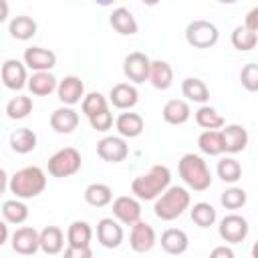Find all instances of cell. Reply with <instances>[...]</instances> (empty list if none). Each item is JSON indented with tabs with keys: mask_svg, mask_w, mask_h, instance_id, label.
Segmentation results:
<instances>
[{
	"mask_svg": "<svg viewBox=\"0 0 258 258\" xmlns=\"http://www.w3.org/2000/svg\"><path fill=\"white\" fill-rule=\"evenodd\" d=\"M171 183V171L167 165H151L149 171L137 175L131 181V194L139 200H155L159 198Z\"/></svg>",
	"mask_w": 258,
	"mask_h": 258,
	"instance_id": "1",
	"label": "cell"
},
{
	"mask_svg": "<svg viewBox=\"0 0 258 258\" xmlns=\"http://www.w3.org/2000/svg\"><path fill=\"white\" fill-rule=\"evenodd\" d=\"M44 187H46V175L36 165H28V167L14 171L8 181L10 194L20 200H30V198L40 196L44 191Z\"/></svg>",
	"mask_w": 258,
	"mask_h": 258,
	"instance_id": "2",
	"label": "cell"
},
{
	"mask_svg": "<svg viewBox=\"0 0 258 258\" xmlns=\"http://www.w3.org/2000/svg\"><path fill=\"white\" fill-rule=\"evenodd\" d=\"M189 204H191V196L185 187L169 185L159 198H155L153 214L163 222H171V220L179 218L189 208Z\"/></svg>",
	"mask_w": 258,
	"mask_h": 258,
	"instance_id": "3",
	"label": "cell"
},
{
	"mask_svg": "<svg viewBox=\"0 0 258 258\" xmlns=\"http://www.w3.org/2000/svg\"><path fill=\"white\" fill-rule=\"evenodd\" d=\"M177 171L183 183L194 191H206L212 185V171L196 153H185L177 163Z\"/></svg>",
	"mask_w": 258,
	"mask_h": 258,
	"instance_id": "4",
	"label": "cell"
},
{
	"mask_svg": "<svg viewBox=\"0 0 258 258\" xmlns=\"http://www.w3.org/2000/svg\"><path fill=\"white\" fill-rule=\"evenodd\" d=\"M81 153L75 147H62L48 159V173L52 177H71L81 169Z\"/></svg>",
	"mask_w": 258,
	"mask_h": 258,
	"instance_id": "5",
	"label": "cell"
},
{
	"mask_svg": "<svg viewBox=\"0 0 258 258\" xmlns=\"http://www.w3.org/2000/svg\"><path fill=\"white\" fill-rule=\"evenodd\" d=\"M220 38V30L210 20H191L185 26V40L194 48H212Z\"/></svg>",
	"mask_w": 258,
	"mask_h": 258,
	"instance_id": "6",
	"label": "cell"
},
{
	"mask_svg": "<svg viewBox=\"0 0 258 258\" xmlns=\"http://www.w3.org/2000/svg\"><path fill=\"white\" fill-rule=\"evenodd\" d=\"M250 232V226H248V220L240 214H228L220 220V226H218V234L224 242L228 244H240L246 240Z\"/></svg>",
	"mask_w": 258,
	"mask_h": 258,
	"instance_id": "7",
	"label": "cell"
},
{
	"mask_svg": "<svg viewBox=\"0 0 258 258\" xmlns=\"http://www.w3.org/2000/svg\"><path fill=\"white\" fill-rule=\"evenodd\" d=\"M97 155L107 163H121L129 155V145L123 135H107L97 143Z\"/></svg>",
	"mask_w": 258,
	"mask_h": 258,
	"instance_id": "8",
	"label": "cell"
},
{
	"mask_svg": "<svg viewBox=\"0 0 258 258\" xmlns=\"http://www.w3.org/2000/svg\"><path fill=\"white\" fill-rule=\"evenodd\" d=\"M149 69H151V60L143 52H129L125 56V60H123V73H125V77L131 83H135V85L149 81Z\"/></svg>",
	"mask_w": 258,
	"mask_h": 258,
	"instance_id": "9",
	"label": "cell"
},
{
	"mask_svg": "<svg viewBox=\"0 0 258 258\" xmlns=\"http://www.w3.org/2000/svg\"><path fill=\"white\" fill-rule=\"evenodd\" d=\"M12 250L20 256H32L40 250V232H36L30 226L16 228L12 234Z\"/></svg>",
	"mask_w": 258,
	"mask_h": 258,
	"instance_id": "10",
	"label": "cell"
},
{
	"mask_svg": "<svg viewBox=\"0 0 258 258\" xmlns=\"http://www.w3.org/2000/svg\"><path fill=\"white\" fill-rule=\"evenodd\" d=\"M113 216L125 224V226H133L135 222L141 220V204L139 198L135 196H119L113 202Z\"/></svg>",
	"mask_w": 258,
	"mask_h": 258,
	"instance_id": "11",
	"label": "cell"
},
{
	"mask_svg": "<svg viewBox=\"0 0 258 258\" xmlns=\"http://www.w3.org/2000/svg\"><path fill=\"white\" fill-rule=\"evenodd\" d=\"M2 83L10 91H20L22 87H26L28 85L26 64L16 60V58L4 60V64H2Z\"/></svg>",
	"mask_w": 258,
	"mask_h": 258,
	"instance_id": "12",
	"label": "cell"
},
{
	"mask_svg": "<svg viewBox=\"0 0 258 258\" xmlns=\"http://www.w3.org/2000/svg\"><path fill=\"white\" fill-rule=\"evenodd\" d=\"M129 244H131V250L137 252V254H143V252H149L153 246H155V230L139 220L131 226V234H129Z\"/></svg>",
	"mask_w": 258,
	"mask_h": 258,
	"instance_id": "13",
	"label": "cell"
},
{
	"mask_svg": "<svg viewBox=\"0 0 258 258\" xmlns=\"http://www.w3.org/2000/svg\"><path fill=\"white\" fill-rule=\"evenodd\" d=\"M97 240L101 242L103 248H119L123 242V228L117 220L113 218H103L97 224Z\"/></svg>",
	"mask_w": 258,
	"mask_h": 258,
	"instance_id": "14",
	"label": "cell"
},
{
	"mask_svg": "<svg viewBox=\"0 0 258 258\" xmlns=\"http://www.w3.org/2000/svg\"><path fill=\"white\" fill-rule=\"evenodd\" d=\"M58 99L60 103L73 107L77 103H81V99H85V85L81 81V77L77 75H67L62 81H58Z\"/></svg>",
	"mask_w": 258,
	"mask_h": 258,
	"instance_id": "15",
	"label": "cell"
},
{
	"mask_svg": "<svg viewBox=\"0 0 258 258\" xmlns=\"http://www.w3.org/2000/svg\"><path fill=\"white\" fill-rule=\"evenodd\" d=\"M22 58H24V64L32 71H50L56 64V54L42 46H28Z\"/></svg>",
	"mask_w": 258,
	"mask_h": 258,
	"instance_id": "16",
	"label": "cell"
},
{
	"mask_svg": "<svg viewBox=\"0 0 258 258\" xmlns=\"http://www.w3.org/2000/svg\"><path fill=\"white\" fill-rule=\"evenodd\" d=\"M222 135H224L226 153H240V151H244L246 145H248V131H246L244 125H238V123L224 125Z\"/></svg>",
	"mask_w": 258,
	"mask_h": 258,
	"instance_id": "17",
	"label": "cell"
},
{
	"mask_svg": "<svg viewBox=\"0 0 258 258\" xmlns=\"http://www.w3.org/2000/svg\"><path fill=\"white\" fill-rule=\"evenodd\" d=\"M26 87H28V91L32 95L44 97V95H50L52 91L58 89V79L50 71H34L28 77V85Z\"/></svg>",
	"mask_w": 258,
	"mask_h": 258,
	"instance_id": "18",
	"label": "cell"
},
{
	"mask_svg": "<svg viewBox=\"0 0 258 258\" xmlns=\"http://www.w3.org/2000/svg\"><path fill=\"white\" fill-rule=\"evenodd\" d=\"M109 101L117 109H131L137 105L139 93L131 83H117L109 93Z\"/></svg>",
	"mask_w": 258,
	"mask_h": 258,
	"instance_id": "19",
	"label": "cell"
},
{
	"mask_svg": "<svg viewBox=\"0 0 258 258\" xmlns=\"http://www.w3.org/2000/svg\"><path fill=\"white\" fill-rule=\"evenodd\" d=\"M161 117H163V121L169 123V125H183V123L189 121L191 109H189L187 101H183V99H171V101H167V103L163 105Z\"/></svg>",
	"mask_w": 258,
	"mask_h": 258,
	"instance_id": "20",
	"label": "cell"
},
{
	"mask_svg": "<svg viewBox=\"0 0 258 258\" xmlns=\"http://www.w3.org/2000/svg\"><path fill=\"white\" fill-rule=\"evenodd\" d=\"M109 22H111V26H113L119 34H123V36H133V34L139 30V24H137L135 16H133L131 10L125 8V6L115 8V10L111 12V16H109Z\"/></svg>",
	"mask_w": 258,
	"mask_h": 258,
	"instance_id": "21",
	"label": "cell"
},
{
	"mask_svg": "<svg viewBox=\"0 0 258 258\" xmlns=\"http://www.w3.org/2000/svg\"><path fill=\"white\" fill-rule=\"evenodd\" d=\"M50 127L56 133H73L79 127V115H77V111L71 109L69 105L52 111V115H50Z\"/></svg>",
	"mask_w": 258,
	"mask_h": 258,
	"instance_id": "22",
	"label": "cell"
},
{
	"mask_svg": "<svg viewBox=\"0 0 258 258\" xmlns=\"http://www.w3.org/2000/svg\"><path fill=\"white\" fill-rule=\"evenodd\" d=\"M198 147L206 155H222V153H226L222 131L220 129H204L198 135Z\"/></svg>",
	"mask_w": 258,
	"mask_h": 258,
	"instance_id": "23",
	"label": "cell"
},
{
	"mask_svg": "<svg viewBox=\"0 0 258 258\" xmlns=\"http://www.w3.org/2000/svg\"><path fill=\"white\" fill-rule=\"evenodd\" d=\"M189 246V240H187V234L179 228H167L163 234H161V248L167 252V254H173V256H179L187 250Z\"/></svg>",
	"mask_w": 258,
	"mask_h": 258,
	"instance_id": "24",
	"label": "cell"
},
{
	"mask_svg": "<svg viewBox=\"0 0 258 258\" xmlns=\"http://www.w3.org/2000/svg\"><path fill=\"white\" fill-rule=\"evenodd\" d=\"M64 248V234L58 226H46L40 232V250L48 256L60 254Z\"/></svg>",
	"mask_w": 258,
	"mask_h": 258,
	"instance_id": "25",
	"label": "cell"
},
{
	"mask_svg": "<svg viewBox=\"0 0 258 258\" xmlns=\"http://www.w3.org/2000/svg\"><path fill=\"white\" fill-rule=\"evenodd\" d=\"M149 83L159 89V91H167L173 83V69L167 60H151V69H149Z\"/></svg>",
	"mask_w": 258,
	"mask_h": 258,
	"instance_id": "26",
	"label": "cell"
},
{
	"mask_svg": "<svg viewBox=\"0 0 258 258\" xmlns=\"http://www.w3.org/2000/svg\"><path fill=\"white\" fill-rule=\"evenodd\" d=\"M36 133L30 129V127H18L10 133V147L12 151L24 155V153H30L36 149Z\"/></svg>",
	"mask_w": 258,
	"mask_h": 258,
	"instance_id": "27",
	"label": "cell"
},
{
	"mask_svg": "<svg viewBox=\"0 0 258 258\" xmlns=\"http://www.w3.org/2000/svg\"><path fill=\"white\" fill-rule=\"evenodd\" d=\"M93 238V230L87 222L83 220H75L71 222V226L67 228V246L73 248H87L91 244Z\"/></svg>",
	"mask_w": 258,
	"mask_h": 258,
	"instance_id": "28",
	"label": "cell"
},
{
	"mask_svg": "<svg viewBox=\"0 0 258 258\" xmlns=\"http://www.w3.org/2000/svg\"><path fill=\"white\" fill-rule=\"evenodd\" d=\"M143 117L137 113H121L115 121V127L119 131V135H123L125 139H133L137 135H141L143 131Z\"/></svg>",
	"mask_w": 258,
	"mask_h": 258,
	"instance_id": "29",
	"label": "cell"
},
{
	"mask_svg": "<svg viewBox=\"0 0 258 258\" xmlns=\"http://www.w3.org/2000/svg\"><path fill=\"white\" fill-rule=\"evenodd\" d=\"M36 22L34 18L26 16V14H20V16H14L8 24V32L12 38L16 40H30L34 34H36Z\"/></svg>",
	"mask_w": 258,
	"mask_h": 258,
	"instance_id": "30",
	"label": "cell"
},
{
	"mask_svg": "<svg viewBox=\"0 0 258 258\" xmlns=\"http://www.w3.org/2000/svg\"><path fill=\"white\" fill-rule=\"evenodd\" d=\"M181 93H183V97H185L187 101H194V103H200V105H204V103L210 99V91H208L206 83H204L202 79H198V77H187V79H183V83H181Z\"/></svg>",
	"mask_w": 258,
	"mask_h": 258,
	"instance_id": "31",
	"label": "cell"
},
{
	"mask_svg": "<svg viewBox=\"0 0 258 258\" xmlns=\"http://www.w3.org/2000/svg\"><path fill=\"white\" fill-rule=\"evenodd\" d=\"M85 202L93 208H105L113 202V189L107 183H91L85 189Z\"/></svg>",
	"mask_w": 258,
	"mask_h": 258,
	"instance_id": "32",
	"label": "cell"
},
{
	"mask_svg": "<svg viewBox=\"0 0 258 258\" xmlns=\"http://www.w3.org/2000/svg\"><path fill=\"white\" fill-rule=\"evenodd\" d=\"M2 218L8 224H16L18 226V224L26 222V218H28V206L20 198L4 200L2 202Z\"/></svg>",
	"mask_w": 258,
	"mask_h": 258,
	"instance_id": "33",
	"label": "cell"
},
{
	"mask_svg": "<svg viewBox=\"0 0 258 258\" xmlns=\"http://www.w3.org/2000/svg\"><path fill=\"white\" fill-rule=\"evenodd\" d=\"M258 44V32H254L252 28L244 26H236L232 32V46L240 52H248L252 48H256Z\"/></svg>",
	"mask_w": 258,
	"mask_h": 258,
	"instance_id": "34",
	"label": "cell"
},
{
	"mask_svg": "<svg viewBox=\"0 0 258 258\" xmlns=\"http://www.w3.org/2000/svg\"><path fill=\"white\" fill-rule=\"evenodd\" d=\"M32 99L30 97H24V95H18V97H12L8 103H6V115L8 119L12 121H20L24 117H28L32 113Z\"/></svg>",
	"mask_w": 258,
	"mask_h": 258,
	"instance_id": "35",
	"label": "cell"
},
{
	"mask_svg": "<svg viewBox=\"0 0 258 258\" xmlns=\"http://www.w3.org/2000/svg\"><path fill=\"white\" fill-rule=\"evenodd\" d=\"M189 216H191V222H194L196 226H200V228H210V226H214V222H216V218H218L214 206L208 204V202H198V204H194V208L189 210Z\"/></svg>",
	"mask_w": 258,
	"mask_h": 258,
	"instance_id": "36",
	"label": "cell"
},
{
	"mask_svg": "<svg viewBox=\"0 0 258 258\" xmlns=\"http://www.w3.org/2000/svg\"><path fill=\"white\" fill-rule=\"evenodd\" d=\"M196 123L202 127V129H222L226 125L224 117L214 109V107H208V105H202L198 111H196Z\"/></svg>",
	"mask_w": 258,
	"mask_h": 258,
	"instance_id": "37",
	"label": "cell"
},
{
	"mask_svg": "<svg viewBox=\"0 0 258 258\" xmlns=\"http://www.w3.org/2000/svg\"><path fill=\"white\" fill-rule=\"evenodd\" d=\"M216 173L224 183H236L242 177V165L234 157H222L218 161Z\"/></svg>",
	"mask_w": 258,
	"mask_h": 258,
	"instance_id": "38",
	"label": "cell"
},
{
	"mask_svg": "<svg viewBox=\"0 0 258 258\" xmlns=\"http://www.w3.org/2000/svg\"><path fill=\"white\" fill-rule=\"evenodd\" d=\"M220 202H222V206H224L226 210H240V208L248 202V196H246V191H244L242 187L232 185V187H228L226 191H222Z\"/></svg>",
	"mask_w": 258,
	"mask_h": 258,
	"instance_id": "39",
	"label": "cell"
},
{
	"mask_svg": "<svg viewBox=\"0 0 258 258\" xmlns=\"http://www.w3.org/2000/svg\"><path fill=\"white\" fill-rule=\"evenodd\" d=\"M81 109H83V113H85L87 119H89V117H93V115H97V113L109 109V105H107V99H105L101 93L93 91V93L85 95V99H83V103H81Z\"/></svg>",
	"mask_w": 258,
	"mask_h": 258,
	"instance_id": "40",
	"label": "cell"
},
{
	"mask_svg": "<svg viewBox=\"0 0 258 258\" xmlns=\"http://www.w3.org/2000/svg\"><path fill=\"white\" fill-rule=\"evenodd\" d=\"M240 81H242V87L246 91L258 93V64L256 62L244 64L242 71H240Z\"/></svg>",
	"mask_w": 258,
	"mask_h": 258,
	"instance_id": "41",
	"label": "cell"
},
{
	"mask_svg": "<svg viewBox=\"0 0 258 258\" xmlns=\"http://www.w3.org/2000/svg\"><path fill=\"white\" fill-rule=\"evenodd\" d=\"M89 123H91V127H93L95 131L105 133V131H109V129L113 127V113H111L109 109H105V111H101V113L89 117Z\"/></svg>",
	"mask_w": 258,
	"mask_h": 258,
	"instance_id": "42",
	"label": "cell"
},
{
	"mask_svg": "<svg viewBox=\"0 0 258 258\" xmlns=\"http://www.w3.org/2000/svg\"><path fill=\"white\" fill-rule=\"evenodd\" d=\"M91 248H73V246H67L64 248V258H91Z\"/></svg>",
	"mask_w": 258,
	"mask_h": 258,
	"instance_id": "43",
	"label": "cell"
},
{
	"mask_svg": "<svg viewBox=\"0 0 258 258\" xmlns=\"http://www.w3.org/2000/svg\"><path fill=\"white\" fill-rule=\"evenodd\" d=\"M244 24H246L248 28H252L254 32H258V6H254V8H252V10L246 14Z\"/></svg>",
	"mask_w": 258,
	"mask_h": 258,
	"instance_id": "44",
	"label": "cell"
},
{
	"mask_svg": "<svg viewBox=\"0 0 258 258\" xmlns=\"http://www.w3.org/2000/svg\"><path fill=\"white\" fill-rule=\"evenodd\" d=\"M234 258V250L232 248H226V246H218L212 250V258Z\"/></svg>",
	"mask_w": 258,
	"mask_h": 258,
	"instance_id": "45",
	"label": "cell"
},
{
	"mask_svg": "<svg viewBox=\"0 0 258 258\" xmlns=\"http://www.w3.org/2000/svg\"><path fill=\"white\" fill-rule=\"evenodd\" d=\"M8 242V222H0V246H4Z\"/></svg>",
	"mask_w": 258,
	"mask_h": 258,
	"instance_id": "46",
	"label": "cell"
},
{
	"mask_svg": "<svg viewBox=\"0 0 258 258\" xmlns=\"http://www.w3.org/2000/svg\"><path fill=\"white\" fill-rule=\"evenodd\" d=\"M6 16H8V4H6V0H2V16H0V20H6Z\"/></svg>",
	"mask_w": 258,
	"mask_h": 258,
	"instance_id": "47",
	"label": "cell"
},
{
	"mask_svg": "<svg viewBox=\"0 0 258 258\" xmlns=\"http://www.w3.org/2000/svg\"><path fill=\"white\" fill-rule=\"evenodd\" d=\"M95 2H97V4H101V6H111L115 0H95Z\"/></svg>",
	"mask_w": 258,
	"mask_h": 258,
	"instance_id": "48",
	"label": "cell"
},
{
	"mask_svg": "<svg viewBox=\"0 0 258 258\" xmlns=\"http://www.w3.org/2000/svg\"><path fill=\"white\" fill-rule=\"evenodd\" d=\"M252 256L254 258H258V240L254 242V246H252Z\"/></svg>",
	"mask_w": 258,
	"mask_h": 258,
	"instance_id": "49",
	"label": "cell"
},
{
	"mask_svg": "<svg viewBox=\"0 0 258 258\" xmlns=\"http://www.w3.org/2000/svg\"><path fill=\"white\" fill-rule=\"evenodd\" d=\"M145 6H155V4H159V0H141Z\"/></svg>",
	"mask_w": 258,
	"mask_h": 258,
	"instance_id": "50",
	"label": "cell"
},
{
	"mask_svg": "<svg viewBox=\"0 0 258 258\" xmlns=\"http://www.w3.org/2000/svg\"><path fill=\"white\" fill-rule=\"evenodd\" d=\"M218 2H222V4H234V2H238V0H218Z\"/></svg>",
	"mask_w": 258,
	"mask_h": 258,
	"instance_id": "51",
	"label": "cell"
}]
</instances>
